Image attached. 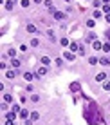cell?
I'll list each match as a JSON object with an SVG mask.
<instances>
[{
  "instance_id": "obj_1",
  "label": "cell",
  "mask_w": 110,
  "mask_h": 125,
  "mask_svg": "<svg viewBox=\"0 0 110 125\" xmlns=\"http://www.w3.org/2000/svg\"><path fill=\"white\" fill-rule=\"evenodd\" d=\"M54 18H56V20H63V18H65V13H60V11H54Z\"/></svg>"
},
{
  "instance_id": "obj_2",
  "label": "cell",
  "mask_w": 110,
  "mask_h": 125,
  "mask_svg": "<svg viewBox=\"0 0 110 125\" xmlns=\"http://www.w3.org/2000/svg\"><path fill=\"white\" fill-rule=\"evenodd\" d=\"M33 78H34V74H33V73H24V80H25V82H31Z\"/></svg>"
},
{
  "instance_id": "obj_3",
  "label": "cell",
  "mask_w": 110,
  "mask_h": 125,
  "mask_svg": "<svg viewBox=\"0 0 110 125\" xmlns=\"http://www.w3.org/2000/svg\"><path fill=\"white\" fill-rule=\"evenodd\" d=\"M96 80L98 82H107V74H105V73H99V74L96 76Z\"/></svg>"
},
{
  "instance_id": "obj_4",
  "label": "cell",
  "mask_w": 110,
  "mask_h": 125,
  "mask_svg": "<svg viewBox=\"0 0 110 125\" xmlns=\"http://www.w3.org/2000/svg\"><path fill=\"white\" fill-rule=\"evenodd\" d=\"M92 47H94L96 51H99V49H101L103 45H101V42H99V40H96V42H92Z\"/></svg>"
},
{
  "instance_id": "obj_5",
  "label": "cell",
  "mask_w": 110,
  "mask_h": 125,
  "mask_svg": "<svg viewBox=\"0 0 110 125\" xmlns=\"http://www.w3.org/2000/svg\"><path fill=\"white\" fill-rule=\"evenodd\" d=\"M87 42H96V34L94 33H88L87 34Z\"/></svg>"
},
{
  "instance_id": "obj_6",
  "label": "cell",
  "mask_w": 110,
  "mask_h": 125,
  "mask_svg": "<svg viewBox=\"0 0 110 125\" xmlns=\"http://www.w3.org/2000/svg\"><path fill=\"white\" fill-rule=\"evenodd\" d=\"M74 51H79V45L76 44V42H72V44H70V53H74Z\"/></svg>"
},
{
  "instance_id": "obj_7",
  "label": "cell",
  "mask_w": 110,
  "mask_h": 125,
  "mask_svg": "<svg viewBox=\"0 0 110 125\" xmlns=\"http://www.w3.org/2000/svg\"><path fill=\"white\" fill-rule=\"evenodd\" d=\"M45 73H47V67H40V69H38V74H36V76H43Z\"/></svg>"
},
{
  "instance_id": "obj_8",
  "label": "cell",
  "mask_w": 110,
  "mask_h": 125,
  "mask_svg": "<svg viewBox=\"0 0 110 125\" xmlns=\"http://www.w3.org/2000/svg\"><path fill=\"white\" fill-rule=\"evenodd\" d=\"M6 76H7L9 80H11V78H15V76H16V71H7V73H6Z\"/></svg>"
},
{
  "instance_id": "obj_9",
  "label": "cell",
  "mask_w": 110,
  "mask_h": 125,
  "mask_svg": "<svg viewBox=\"0 0 110 125\" xmlns=\"http://www.w3.org/2000/svg\"><path fill=\"white\" fill-rule=\"evenodd\" d=\"M4 102H6V103H9V102H13V96H11V94H4Z\"/></svg>"
},
{
  "instance_id": "obj_10",
  "label": "cell",
  "mask_w": 110,
  "mask_h": 125,
  "mask_svg": "<svg viewBox=\"0 0 110 125\" xmlns=\"http://www.w3.org/2000/svg\"><path fill=\"white\" fill-rule=\"evenodd\" d=\"M20 116H22L24 120H27V116H29V113H27V109H22V111H20Z\"/></svg>"
},
{
  "instance_id": "obj_11",
  "label": "cell",
  "mask_w": 110,
  "mask_h": 125,
  "mask_svg": "<svg viewBox=\"0 0 110 125\" xmlns=\"http://www.w3.org/2000/svg\"><path fill=\"white\" fill-rule=\"evenodd\" d=\"M6 118H7V120H16V113H7Z\"/></svg>"
},
{
  "instance_id": "obj_12",
  "label": "cell",
  "mask_w": 110,
  "mask_h": 125,
  "mask_svg": "<svg viewBox=\"0 0 110 125\" xmlns=\"http://www.w3.org/2000/svg\"><path fill=\"white\" fill-rule=\"evenodd\" d=\"M60 44H61L63 47H65V45H70V42H69V38H61V40H60Z\"/></svg>"
},
{
  "instance_id": "obj_13",
  "label": "cell",
  "mask_w": 110,
  "mask_h": 125,
  "mask_svg": "<svg viewBox=\"0 0 110 125\" xmlns=\"http://www.w3.org/2000/svg\"><path fill=\"white\" fill-rule=\"evenodd\" d=\"M11 65H13V67H20V60L13 58V60H11Z\"/></svg>"
},
{
  "instance_id": "obj_14",
  "label": "cell",
  "mask_w": 110,
  "mask_h": 125,
  "mask_svg": "<svg viewBox=\"0 0 110 125\" xmlns=\"http://www.w3.org/2000/svg\"><path fill=\"white\" fill-rule=\"evenodd\" d=\"M38 118H40V114H38L36 111H33V113H31V120L34 122V120H38Z\"/></svg>"
},
{
  "instance_id": "obj_15",
  "label": "cell",
  "mask_w": 110,
  "mask_h": 125,
  "mask_svg": "<svg viewBox=\"0 0 110 125\" xmlns=\"http://www.w3.org/2000/svg\"><path fill=\"white\" fill-rule=\"evenodd\" d=\"M27 31H29V33H36V27H34L33 24H29V25H27Z\"/></svg>"
},
{
  "instance_id": "obj_16",
  "label": "cell",
  "mask_w": 110,
  "mask_h": 125,
  "mask_svg": "<svg viewBox=\"0 0 110 125\" xmlns=\"http://www.w3.org/2000/svg\"><path fill=\"white\" fill-rule=\"evenodd\" d=\"M70 91H79V83H70Z\"/></svg>"
},
{
  "instance_id": "obj_17",
  "label": "cell",
  "mask_w": 110,
  "mask_h": 125,
  "mask_svg": "<svg viewBox=\"0 0 110 125\" xmlns=\"http://www.w3.org/2000/svg\"><path fill=\"white\" fill-rule=\"evenodd\" d=\"M42 63H43V65H49V63H51V60H49L47 56H42Z\"/></svg>"
},
{
  "instance_id": "obj_18",
  "label": "cell",
  "mask_w": 110,
  "mask_h": 125,
  "mask_svg": "<svg viewBox=\"0 0 110 125\" xmlns=\"http://www.w3.org/2000/svg\"><path fill=\"white\" fill-rule=\"evenodd\" d=\"M63 56H65V60H74V54L72 53H65Z\"/></svg>"
},
{
  "instance_id": "obj_19",
  "label": "cell",
  "mask_w": 110,
  "mask_h": 125,
  "mask_svg": "<svg viewBox=\"0 0 110 125\" xmlns=\"http://www.w3.org/2000/svg\"><path fill=\"white\" fill-rule=\"evenodd\" d=\"M103 11L107 13V15H110V4H105V6H103Z\"/></svg>"
},
{
  "instance_id": "obj_20",
  "label": "cell",
  "mask_w": 110,
  "mask_h": 125,
  "mask_svg": "<svg viewBox=\"0 0 110 125\" xmlns=\"http://www.w3.org/2000/svg\"><path fill=\"white\" fill-rule=\"evenodd\" d=\"M38 44H40V40H38V38H33V40H31V45H33V47H36Z\"/></svg>"
},
{
  "instance_id": "obj_21",
  "label": "cell",
  "mask_w": 110,
  "mask_h": 125,
  "mask_svg": "<svg viewBox=\"0 0 110 125\" xmlns=\"http://www.w3.org/2000/svg\"><path fill=\"white\" fill-rule=\"evenodd\" d=\"M31 102H40V96H38V94H33V96H31Z\"/></svg>"
},
{
  "instance_id": "obj_22",
  "label": "cell",
  "mask_w": 110,
  "mask_h": 125,
  "mask_svg": "<svg viewBox=\"0 0 110 125\" xmlns=\"http://www.w3.org/2000/svg\"><path fill=\"white\" fill-rule=\"evenodd\" d=\"M87 25H88V27H94V25H96V22H94V20H87Z\"/></svg>"
},
{
  "instance_id": "obj_23",
  "label": "cell",
  "mask_w": 110,
  "mask_h": 125,
  "mask_svg": "<svg viewBox=\"0 0 110 125\" xmlns=\"http://www.w3.org/2000/svg\"><path fill=\"white\" fill-rule=\"evenodd\" d=\"M103 89H105V91H110V82H105V83H103Z\"/></svg>"
},
{
  "instance_id": "obj_24",
  "label": "cell",
  "mask_w": 110,
  "mask_h": 125,
  "mask_svg": "<svg viewBox=\"0 0 110 125\" xmlns=\"http://www.w3.org/2000/svg\"><path fill=\"white\" fill-rule=\"evenodd\" d=\"M88 62H90L92 65H96V63H98V58H94V56H92V58H88Z\"/></svg>"
},
{
  "instance_id": "obj_25",
  "label": "cell",
  "mask_w": 110,
  "mask_h": 125,
  "mask_svg": "<svg viewBox=\"0 0 110 125\" xmlns=\"http://www.w3.org/2000/svg\"><path fill=\"white\" fill-rule=\"evenodd\" d=\"M92 6H94V7H99V6H101V0H94V2H92Z\"/></svg>"
},
{
  "instance_id": "obj_26",
  "label": "cell",
  "mask_w": 110,
  "mask_h": 125,
  "mask_svg": "<svg viewBox=\"0 0 110 125\" xmlns=\"http://www.w3.org/2000/svg\"><path fill=\"white\" fill-rule=\"evenodd\" d=\"M54 63H56V65H63V60L61 58H56V60H54Z\"/></svg>"
},
{
  "instance_id": "obj_27",
  "label": "cell",
  "mask_w": 110,
  "mask_h": 125,
  "mask_svg": "<svg viewBox=\"0 0 110 125\" xmlns=\"http://www.w3.org/2000/svg\"><path fill=\"white\" fill-rule=\"evenodd\" d=\"M99 62H101V63H103V65H107V63H110V60H108V58H101V60H99Z\"/></svg>"
},
{
  "instance_id": "obj_28",
  "label": "cell",
  "mask_w": 110,
  "mask_h": 125,
  "mask_svg": "<svg viewBox=\"0 0 110 125\" xmlns=\"http://www.w3.org/2000/svg\"><path fill=\"white\" fill-rule=\"evenodd\" d=\"M13 6H15L13 2H7V4H6V9H13Z\"/></svg>"
},
{
  "instance_id": "obj_29",
  "label": "cell",
  "mask_w": 110,
  "mask_h": 125,
  "mask_svg": "<svg viewBox=\"0 0 110 125\" xmlns=\"http://www.w3.org/2000/svg\"><path fill=\"white\" fill-rule=\"evenodd\" d=\"M94 18H101V11H94Z\"/></svg>"
},
{
  "instance_id": "obj_30",
  "label": "cell",
  "mask_w": 110,
  "mask_h": 125,
  "mask_svg": "<svg viewBox=\"0 0 110 125\" xmlns=\"http://www.w3.org/2000/svg\"><path fill=\"white\" fill-rule=\"evenodd\" d=\"M22 7H29V0H22Z\"/></svg>"
},
{
  "instance_id": "obj_31",
  "label": "cell",
  "mask_w": 110,
  "mask_h": 125,
  "mask_svg": "<svg viewBox=\"0 0 110 125\" xmlns=\"http://www.w3.org/2000/svg\"><path fill=\"white\" fill-rule=\"evenodd\" d=\"M78 53H79V54H85V47L79 45V51H78Z\"/></svg>"
},
{
  "instance_id": "obj_32",
  "label": "cell",
  "mask_w": 110,
  "mask_h": 125,
  "mask_svg": "<svg viewBox=\"0 0 110 125\" xmlns=\"http://www.w3.org/2000/svg\"><path fill=\"white\" fill-rule=\"evenodd\" d=\"M13 111L16 113V111H22V109H20V105H16V103H15V105H13Z\"/></svg>"
},
{
  "instance_id": "obj_33",
  "label": "cell",
  "mask_w": 110,
  "mask_h": 125,
  "mask_svg": "<svg viewBox=\"0 0 110 125\" xmlns=\"http://www.w3.org/2000/svg\"><path fill=\"white\" fill-rule=\"evenodd\" d=\"M103 51H110V45H108V44H105V45H103Z\"/></svg>"
},
{
  "instance_id": "obj_34",
  "label": "cell",
  "mask_w": 110,
  "mask_h": 125,
  "mask_svg": "<svg viewBox=\"0 0 110 125\" xmlns=\"http://www.w3.org/2000/svg\"><path fill=\"white\" fill-rule=\"evenodd\" d=\"M6 125H15V123H13V120H7V122H6Z\"/></svg>"
},
{
  "instance_id": "obj_35",
  "label": "cell",
  "mask_w": 110,
  "mask_h": 125,
  "mask_svg": "<svg viewBox=\"0 0 110 125\" xmlns=\"http://www.w3.org/2000/svg\"><path fill=\"white\" fill-rule=\"evenodd\" d=\"M107 22H110V15H107Z\"/></svg>"
},
{
  "instance_id": "obj_36",
  "label": "cell",
  "mask_w": 110,
  "mask_h": 125,
  "mask_svg": "<svg viewBox=\"0 0 110 125\" xmlns=\"http://www.w3.org/2000/svg\"><path fill=\"white\" fill-rule=\"evenodd\" d=\"M101 2H105V4H107V2H110V0H101Z\"/></svg>"
},
{
  "instance_id": "obj_37",
  "label": "cell",
  "mask_w": 110,
  "mask_h": 125,
  "mask_svg": "<svg viewBox=\"0 0 110 125\" xmlns=\"http://www.w3.org/2000/svg\"><path fill=\"white\" fill-rule=\"evenodd\" d=\"M65 2H69V0H65Z\"/></svg>"
}]
</instances>
